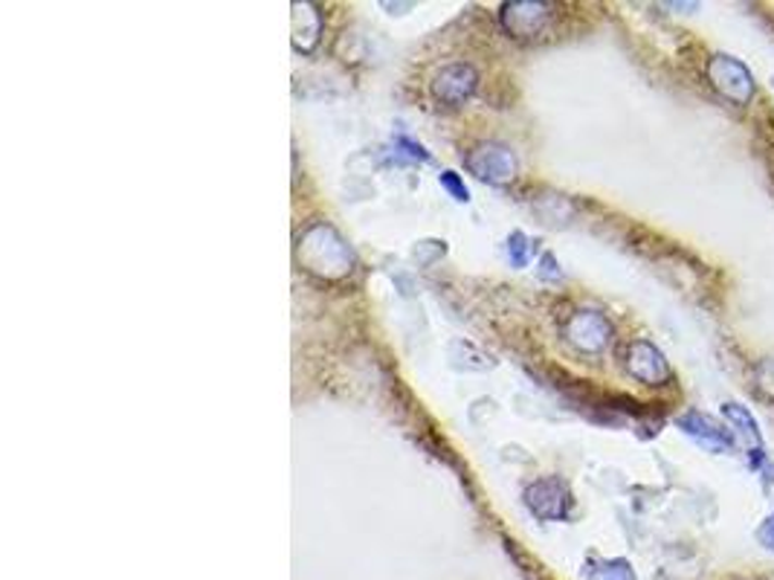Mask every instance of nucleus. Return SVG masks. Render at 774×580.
I'll return each mask as SVG.
<instances>
[{
    "label": "nucleus",
    "mask_w": 774,
    "mask_h": 580,
    "mask_svg": "<svg viewBox=\"0 0 774 580\" xmlns=\"http://www.w3.org/2000/svg\"><path fill=\"white\" fill-rule=\"evenodd\" d=\"M476 85H479L476 70L465 61H453V64L439 70V76L432 82V96L447 108H458L476 94Z\"/></svg>",
    "instance_id": "6e6552de"
},
{
    "label": "nucleus",
    "mask_w": 774,
    "mask_h": 580,
    "mask_svg": "<svg viewBox=\"0 0 774 580\" xmlns=\"http://www.w3.org/2000/svg\"><path fill=\"white\" fill-rule=\"evenodd\" d=\"M758 538H760V543H763V546L772 548V552H774V514H772V517H769V520H766V526H763V529H760Z\"/></svg>",
    "instance_id": "a211bd4d"
},
{
    "label": "nucleus",
    "mask_w": 774,
    "mask_h": 580,
    "mask_svg": "<svg viewBox=\"0 0 774 580\" xmlns=\"http://www.w3.org/2000/svg\"><path fill=\"white\" fill-rule=\"evenodd\" d=\"M296 259L310 276L340 282L354 270L357 259L345 238L331 224H310L296 242Z\"/></svg>",
    "instance_id": "f257e3e1"
},
{
    "label": "nucleus",
    "mask_w": 774,
    "mask_h": 580,
    "mask_svg": "<svg viewBox=\"0 0 774 580\" xmlns=\"http://www.w3.org/2000/svg\"><path fill=\"white\" fill-rule=\"evenodd\" d=\"M624 369H627L636 381L644 383V386H664L673 374L662 351H659L653 343H647V340L629 343L627 351H624Z\"/></svg>",
    "instance_id": "423d86ee"
},
{
    "label": "nucleus",
    "mask_w": 774,
    "mask_h": 580,
    "mask_svg": "<svg viewBox=\"0 0 774 580\" xmlns=\"http://www.w3.org/2000/svg\"><path fill=\"white\" fill-rule=\"evenodd\" d=\"M554 7L551 3H540V0H516V3H505L500 12L502 26L508 29L514 38H537V35L549 26Z\"/></svg>",
    "instance_id": "39448f33"
},
{
    "label": "nucleus",
    "mask_w": 774,
    "mask_h": 580,
    "mask_svg": "<svg viewBox=\"0 0 774 580\" xmlns=\"http://www.w3.org/2000/svg\"><path fill=\"white\" fill-rule=\"evenodd\" d=\"M441 186L453 195L456 200H462V203H467L470 200V192H467V186L462 181H458L456 172H444L441 174Z\"/></svg>",
    "instance_id": "4468645a"
},
{
    "label": "nucleus",
    "mask_w": 774,
    "mask_h": 580,
    "mask_svg": "<svg viewBox=\"0 0 774 580\" xmlns=\"http://www.w3.org/2000/svg\"><path fill=\"white\" fill-rule=\"evenodd\" d=\"M758 386L766 392L769 398H774V357L758 366Z\"/></svg>",
    "instance_id": "2eb2a0df"
},
{
    "label": "nucleus",
    "mask_w": 774,
    "mask_h": 580,
    "mask_svg": "<svg viewBox=\"0 0 774 580\" xmlns=\"http://www.w3.org/2000/svg\"><path fill=\"white\" fill-rule=\"evenodd\" d=\"M508 256L514 268H525V261H528V244H525L523 233H514L508 238Z\"/></svg>",
    "instance_id": "ddd939ff"
},
{
    "label": "nucleus",
    "mask_w": 774,
    "mask_h": 580,
    "mask_svg": "<svg viewBox=\"0 0 774 580\" xmlns=\"http://www.w3.org/2000/svg\"><path fill=\"white\" fill-rule=\"evenodd\" d=\"M723 416H725V421H728V427H732L734 433L740 435L746 447H754V451H760L758 421L751 418L749 409L740 407V404H725Z\"/></svg>",
    "instance_id": "9b49d317"
},
{
    "label": "nucleus",
    "mask_w": 774,
    "mask_h": 580,
    "mask_svg": "<svg viewBox=\"0 0 774 580\" xmlns=\"http://www.w3.org/2000/svg\"><path fill=\"white\" fill-rule=\"evenodd\" d=\"M322 35V12L314 3H293V50L310 52Z\"/></svg>",
    "instance_id": "9d476101"
},
{
    "label": "nucleus",
    "mask_w": 774,
    "mask_h": 580,
    "mask_svg": "<svg viewBox=\"0 0 774 580\" xmlns=\"http://www.w3.org/2000/svg\"><path fill=\"white\" fill-rule=\"evenodd\" d=\"M679 427L708 453H723L732 447V433L723 430L720 424H714V421L702 416V412H685V416L679 418Z\"/></svg>",
    "instance_id": "1a4fd4ad"
},
{
    "label": "nucleus",
    "mask_w": 774,
    "mask_h": 580,
    "mask_svg": "<svg viewBox=\"0 0 774 580\" xmlns=\"http://www.w3.org/2000/svg\"><path fill=\"white\" fill-rule=\"evenodd\" d=\"M542 279H557L560 276V264L554 261V256H542V270H540Z\"/></svg>",
    "instance_id": "f3484780"
},
{
    "label": "nucleus",
    "mask_w": 774,
    "mask_h": 580,
    "mask_svg": "<svg viewBox=\"0 0 774 580\" xmlns=\"http://www.w3.org/2000/svg\"><path fill=\"white\" fill-rule=\"evenodd\" d=\"M397 148H404V155L409 157V160H430V155L423 151V146H418V143H413L409 137H397Z\"/></svg>",
    "instance_id": "dca6fc26"
},
{
    "label": "nucleus",
    "mask_w": 774,
    "mask_h": 580,
    "mask_svg": "<svg viewBox=\"0 0 774 580\" xmlns=\"http://www.w3.org/2000/svg\"><path fill=\"white\" fill-rule=\"evenodd\" d=\"M589 580H636V572L629 569L627 560H610V564L594 566Z\"/></svg>",
    "instance_id": "f8f14e48"
},
{
    "label": "nucleus",
    "mask_w": 774,
    "mask_h": 580,
    "mask_svg": "<svg viewBox=\"0 0 774 580\" xmlns=\"http://www.w3.org/2000/svg\"><path fill=\"white\" fill-rule=\"evenodd\" d=\"M563 337L583 355H601L612 343V322L598 311H575L563 325Z\"/></svg>",
    "instance_id": "7ed1b4c3"
},
{
    "label": "nucleus",
    "mask_w": 774,
    "mask_h": 580,
    "mask_svg": "<svg viewBox=\"0 0 774 580\" xmlns=\"http://www.w3.org/2000/svg\"><path fill=\"white\" fill-rule=\"evenodd\" d=\"M708 82L714 85L716 94L734 104H749L754 96V78L749 67L732 55H714L708 61Z\"/></svg>",
    "instance_id": "f03ea898"
},
{
    "label": "nucleus",
    "mask_w": 774,
    "mask_h": 580,
    "mask_svg": "<svg viewBox=\"0 0 774 580\" xmlns=\"http://www.w3.org/2000/svg\"><path fill=\"white\" fill-rule=\"evenodd\" d=\"M467 172L476 174L479 181L493 183V186H502V183H511L516 177V157L508 146H500V143H482L476 146L470 155L465 157Z\"/></svg>",
    "instance_id": "20e7f679"
},
{
    "label": "nucleus",
    "mask_w": 774,
    "mask_h": 580,
    "mask_svg": "<svg viewBox=\"0 0 774 580\" xmlns=\"http://www.w3.org/2000/svg\"><path fill=\"white\" fill-rule=\"evenodd\" d=\"M525 505H528L540 520H563L568 508H572V494H568L566 482L545 477L525 488Z\"/></svg>",
    "instance_id": "0eeeda50"
}]
</instances>
